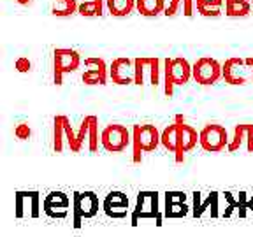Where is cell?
Listing matches in <instances>:
<instances>
[{
	"instance_id": "27",
	"label": "cell",
	"mask_w": 253,
	"mask_h": 237,
	"mask_svg": "<svg viewBox=\"0 0 253 237\" xmlns=\"http://www.w3.org/2000/svg\"><path fill=\"white\" fill-rule=\"evenodd\" d=\"M252 12V2L241 0V2H225V14L229 18H245Z\"/></svg>"
},
{
	"instance_id": "2",
	"label": "cell",
	"mask_w": 253,
	"mask_h": 237,
	"mask_svg": "<svg viewBox=\"0 0 253 237\" xmlns=\"http://www.w3.org/2000/svg\"><path fill=\"white\" fill-rule=\"evenodd\" d=\"M162 144V132L157 125L144 123V125H134L132 128V162L141 163L142 153L155 151Z\"/></svg>"
},
{
	"instance_id": "9",
	"label": "cell",
	"mask_w": 253,
	"mask_h": 237,
	"mask_svg": "<svg viewBox=\"0 0 253 237\" xmlns=\"http://www.w3.org/2000/svg\"><path fill=\"white\" fill-rule=\"evenodd\" d=\"M132 142V134L125 125L111 123L100 132V144L109 153H122Z\"/></svg>"
},
{
	"instance_id": "32",
	"label": "cell",
	"mask_w": 253,
	"mask_h": 237,
	"mask_svg": "<svg viewBox=\"0 0 253 237\" xmlns=\"http://www.w3.org/2000/svg\"><path fill=\"white\" fill-rule=\"evenodd\" d=\"M194 5H195V0H183V14L186 18L194 14Z\"/></svg>"
},
{
	"instance_id": "12",
	"label": "cell",
	"mask_w": 253,
	"mask_h": 237,
	"mask_svg": "<svg viewBox=\"0 0 253 237\" xmlns=\"http://www.w3.org/2000/svg\"><path fill=\"white\" fill-rule=\"evenodd\" d=\"M223 79L227 84L239 86V84L252 83V71L245 58L239 56H230L223 63Z\"/></svg>"
},
{
	"instance_id": "31",
	"label": "cell",
	"mask_w": 253,
	"mask_h": 237,
	"mask_svg": "<svg viewBox=\"0 0 253 237\" xmlns=\"http://www.w3.org/2000/svg\"><path fill=\"white\" fill-rule=\"evenodd\" d=\"M14 67H16V71H18V72L25 74V72H28L32 69V62L27 58V56H20V58H16Z\"/></svg>"
},
{
	"instance_id": "23",
	"label": "cell",
	"mask_w": 253,
	"mask_h": 237,
	"mask_svg": "<svg viewBox=\"0 0 253 237\" xmlns=\"http://www.w3.org/2000/svg\"><path fill=\"white\" fill-rule=\"evenodd\" d=\"M195 7L204 18H218L221 14L223 0H195Z\"/></svg>"
},
{
	"instance_id": "1",
	"label": "cell",
	"mask_w": 253,
	"mask_h": 237,
	"mask_svg": "<svg viewBox=\"0 0 253 237\" xmlns=\"http://www.w3.org/2000/svg\"><path fill=\"white\" fill-rule=\"evenodd\" d=\"M199 142V134L194 126L188 125L183 118V115H178L174 123L167 125L162 130V146L166 151L174 153L176 162L181 163L185 160V153L192 151Z\"/></svg>"
},
{
	"instance_id": "3",
	"label": "cell",
	"mask_w": 253,
	"mask_h": 237,
	"mask_svg": "<svg viewBox=\"0 0 253 237\" xmlns=\"http://www.w3.org/2000/svg\"><path fill=\"white\" fill-rule=\"evenodd\" d=\"M194 78L192 65L183 56L164 60V91L167 97H172L174 86H183Z\"/></svg>"
},
{
	"instance_id": "14",
	"label": "cell",
	"mask_w": 253,
	"mask_h": 237,
	"mask_svg": "<svg viewBox=\"0 0 253 237\" xmlns=\"http://www.w3.org/2000/svg\"><path fill=\"white\" fill-rule=\"evenodd\" d=\"M109 78L115 84H135V62L128 56L115 58L109 65Z\"/></svg>"
},
{
	"instance_id": "35",
	"label": "cell",
	"mask_w": 253,
	"mask_h": 237,
	"mask_svg": "<svg viewBox=\"0 0 253 237\" xmlns=\"http://www.w3.org/2000/svg\"><path fill=\"white\" fill-rule=\"evenodd\" d=\"M225 2H241V0H225Z\"/></svg>"
},
{
	"instance_id": "34",
	"label": "cell",
	"mask_w": 253,
	"mask_h": 237,
	"mask_svg": "<svg viewBox=\"0 0 253 237\" xmlns=\"http://www.w3.org/2000/svg\"><path fill=\"white\" fill-rule=\"evenodd\" d=\"M18 4H21V5H30L32 4V0H16Z\"/></svg>"
},
{
	"instance_id": "20",
	"label": "cell",
	"mask_w": 253,
	"mask_h": 237,
	"mask_svg": "<svg viewBox=\"0 0 253 237\" xmlns=\"http://www.w3.org/2000/svg\"><path fill=\"white\" fill-rule=\"evenodd\" d=\"M190 213V205L186 204V194L183 192H167L164 197V216L166 218H183Z\"/></svg>"
},
{
	"instance_id": "16",
	"label": "cell",
	"mask_w": 253,
	"mask_h": 237,
	"mask_svg": "<svg viewBox=\"0 0 253 237\" xmlns=\"http://www.w3.org/2000/svg\"><path fill=\"white\" fill-rule=\"evenodd\" d=\"M102 211L106 216L113 218V220H123L126 214H130V204H128V197L123 192H109L102 202Z\"/></svg>"
},
{
	"instance_id": "8",
	"label": "cell",
	"mask_w": 253,
	"mask_h": 237,
	"mask_svg": "<svg viewBox=\"0 0 253 237\" xmlns=\"http://www.w3.org/2000/svg\"><path fill=\"white\" fill-rule=\"evenodd\" d=\"M229 134L223 125L218 123H208V125L199 132V144L208 153H220L229 146Z\"/></svg>"
},
{
	"instance_id": "28",
	"label": "cell",
	"mask_w": 253,
	"mask_h": 237,
	"mask_svg": "<svg viewBox=\"0 0 253 237\" xmlns=\"http://www.w3.org/2000/svg\"><path fill=\"white\" fill-rule=\"evenodd\" d=\"M248 213L253 214V195L241 192L239 197H237V216L245 218Z\"/></svg>"
},
{
	"instance_id": "10",
	"label": "cell",
	"mask_w": 253,
	"mask_h": 237,
	"mask_svg": "<svg viewBox=\"0 0 253 237\" xmlns=\"http://www.w3.org/2000/svg\"><path fill=\"white\" fill-rule=\"evenodd\" d=\"M192 72H194V79L199 84L210 86L223 78V65L211 56H202L192 65Z\"/></svg>"
},
{
	"instance_id": "7",
	"label": "cell",
	"mask_w": 253,
	"mask_h": 237,
	"mask_svg": "<svg viewBox=\"0 0 253 237\" xmlns=\"http://www.w3.org/2000/svg\"><path fill=\"white\" fill-rule=\"evenodd\" d=\"M99 213V197L95 192H74L72 194V223L76 229L81 221L90 220Z\"/></svg>"
},
{
	"instance_id": "21",
	"label": "cell",
	"mask_w": 253,
	"mask_h": 237,
	"mask_svg": "<svg viewBox=\"0 0 253 237\" xmlns=\"http://www.w3.org/2000/svg\"><path fill=\"white\" fill-rule=\"evenodd\" d=\"M243 142H246V150L248 153H253V125L252 123H241V125L234 126V135L230 139L227 150L230 153H236V151L241 150Z\"/></svg>"
},
{
	"instance_id": "24",
	"label": "cell",
	"mask_w": 253,
	"mask_h": 237,
	"mask_svg": "<svg viewBox=\"0 0 253 237\" xmlns=\"http://www.w3.org/2000/svg\"><path fill=\"white\" fill-rule=\"evenodd\" d=\"M135 2L137 0H106V5L115 18H125L135 9Z\"/></svg>"
},
{
	"instance_id": "6",
	"label": "cell",
	"mask_w": 253,
	"mask_h": 237,
	"mask_svg": "<svg viewBox=\"0 0 253 237\" xmlns=\"http://www.w3.org/2000/svg\"><path fill=\"white\" fill-rule=\"evenodd\" d=\"M81 65V56L71 47H56L53 51V83L56 86L63 83V76L78 71Z\"/></svg>"
},
{
	"instance_id": "19",
	"label": "cell",
	"mask_w": 253,
	"mask_h": 237,
	"mask_svg": "<svg viewBox=\"0 0 253 237\" xmlns=\"http://www.w3.org/2000/svg\"><path fill=\"white\" fill-rule=\"evenodd\" d=\"M194 197V207H192V214L195 218H202L204 214H210L211 218L220 216V211H218V200H220V194L218 192H211L202 198L201 192H194L192 194Z\"/></svg>"
},
{
	"instance_id": "36",
	"label": "cell",
	"mask_w": 253,
	"mask_h": 237,
	"mask_svg": "<svg viewBox=\"0 0 253 237\" xmlns=\"http://www.w3.org/2000/svg\"><path fill=\"white\" fill-rule=\"evenodd\" d=\"M252 12H253V4H252Z\"/></svg>"
},
{
	"instance_id": "11",
	"label": "cell",
	"mask_w": 253,
	"mask_h": 237,
	"mask_svg": "<svg viewBox=\"0 0 253 237\" xmlns=\"http://www.w3.org/2000/svg\"><path fill=\"white\" fill-rule=\"evenodd\" d=\"M135 62V84H153L160 83V60L157 56H137Z\"/></svg>"
},
{
	"instance_id": "25",
	"label": "cell",
	"mask_w": 253,
	"mask_h": 237,
	"mask_svg": "<svg viewBox=\"0 0 253 237\" xmlns=\"http://www.w3.org/2000/svg\"><path fill=\"white\" fill-rule=\"evenodd\" d=\"M104 4L106 0H79L78 12L84 18H95V16H102Z\"/></svg>"
},
{
	"instance_id": "22",
	"label": "cell",
	"mask_w": 253,
	"mask_h": 237,
	"mask_svg": "<svg viewBox=\"0 0 253 237\" xmlns=\"http://www.w3.org/2000/svg\"><path fill=\"white\" fill-rule=\"evenodd\" d=\"M135 9L141 16L146 18H155L166 11V0H137Z\"/></svg>"
},
{
	"instance_id": "18",
	"label": "cell",
	"mask_w": 253,
	"mask_h": 237,
	"mask_svg": "<svg viewBox=\"0 0 253 237\" xmlns=\"http://www.w3.org/2000/svg\"><path fill=\"white\" fill-rule=\"evenodd\" d=\"M78 141L81 146H84L86 142L88 151L95 153L99 150V118L97 116H86V118L81 121L78 130Z\"/></svg>"
},
{
	"instance_id": "26",
	"label": "cell",
	"mask_w": 253,
	"mask_h": 237,
	"mask_svg": "<svg viewBox=\"0 0 253 237\" xmlns=\"http://www.w3.org/2000/svg\"><path fill=\"white\" fill-rule=\"evenodd\" d=\"M78 7H79L78 0H55L51 12L56 18H69L74 12H78Z\"/></svg>"
},
{
	"instance_id": "17",
	"label": "cell",
	"mask_w": 253,
	"mask_h": 237,
	"mask_svg": "<svg viewBox=\"0 0 253 237\" xmlns=\"http://www.w3.org/2000/svg\"><path fill=\"white\" fill-rule=\"evenodd\" d=\"M109 78V67L99 56H90L84 60V72L81 81L84 84H106Z\"/></svg>"
},
{
	"instance_id": "15",
	"label": "cell",
	"mask_w": 253,
	"mask_h": 237,
	"mask_svg": "<svg viewBox=\"0 0 253 237\" xmlns=\"http://www.w3.org/2000/svg\"><path fill=\"white\" fill-rule=\"evenodd\" d=\"M14 209L18 218H39L41 214L39 192H16Z\"/></svg>"
},
{
	"instance_id": "29",
	"label": "cell",
	"mask_w": 253,
	"mask_h": 237,
	"mask_svg": "<svg viewBox=\"0 0 253 237\" xmlns=\"http://www.w3.org/2000/svg\"><path fill=\"white\" fill-rule=\"evenodd\" d=\"M14 135L16 139H20V141H27V139H30L32 135V128L28 123H20V125L14 126Z\"/></svg>"
},
{
	"instance_id": "33",
	"label": "cell",
	"mask_w": 253,
	"mask_h": 237,
	"mask_svg": "<svg viewBox=\"0 0 253 237\" xmlns=\"http://www.w3.org/2000/svg\"><path fill=\"white\" fill-rule=\"evenodd\" d=\"M246 63H248L250 71H252V83H253V56H250V58H245Z\"/></svg>"
},
{
	"instance_id": "5",
	"label": "cell",
	"mask_w": 253,
	"mask_h": 237,
	"mask_svg": "<svg viewBox=\"0 0 253 237\" xmlns=\"http://www.w3.org/2000/svg\"><path fill=\"white\" fill-rule=\"evenodd\" d=\"M139 220H155L157 225H162V213L158 205L157 192H139L135 207L132 209V225H139Z\"/></svg>"
},
{
	"instance_id": "13",
	"label": "cell",
	"mask_w": 253,
	"mask_h": 237,
	"mask_svg": "<svg viewBox=\"0 0 253 237\" xmlns=\"http://www.w3.org/2000/svg\"><path fill=\"white\" fill-rule=\"evenodd\" d=\"M42 211L53 220H63L72 213L71 197L63 192H49L42 200Z\"/></svg>"
},
{
	"instance_id": "4",
	"label": "cell",
	"mask_w": 253,
	"mask_h": 237,
	"mask_svg": "<svg viewBox=\"0 0 253 237\" xmlns=\"http://www.w3.org/2000/svg\"><path fill=\"white\" fill-rule=\"evenodd\" d=\"M65 146L72 153H79L83 150V146L78 141V132H74L71 125V119L67 116L58 115L53 119V150L56 153H62Z\"/></svg>"
},
{
	"instance_id": "30",
	"label": "cell",
	"mask_w": 253,
	"mask_h": 237,
	"mask_svg": "<svg viewBox=\"0 0 253 237\" xmlns=\"http://www.w3.org/2000/svg\"><path fill=\"white\" fill-rule=\"evenodd\" d=\"M179 9H183V0H169V4L166 5L164 14H166L167 18H172V16L178 14Z\"/></svg>"
}]
</instances>
